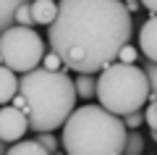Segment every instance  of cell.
Listing matches in <instances>:
<instances>
[{
  "label": "cell",
  "mask_w": 157,
  "mask_h": 155,
  "mask_svg": "<svg viewBox=\"0 0 157 155\" xmlns=\"http://www.w3.org/2000/svg\"><path fill=\"white\" fill-rule=\"evenodd\" d=\"M131 32L134 13L123 0H60L55 21L47 27V45L68 71L100 74L118 61Z\"/></svg>",
  "instance_id": "6da1fadb"
},
{
  "label": "cell",
  "mask_w": 157,
  "mask_h": 155,
  "mask_svg": "<svg viewBox=\"0 0 157 155\" xmlns=\"http://www.w3.org/2000/svg\"><path fill=\"white\" fill-rule=\"evenodd\" d=\"M18 92L29 100V129L32 132H55L63 129L66 118L76 108V84L68 76V68L52 71V68L37 66L21 74Z\"/></svg>",
  "instance_id": "7a4b0ae2"
},
{
  "label": "cell",
  "mask_w": 157,
  "mask_h": 155,
  "mask_svg": "<svg viewBox=\"0 0 157 155\" xmlns=\"http://www.w3.org/2000/svg\"><path fill=\"white\" fill-rule=\"evenodd\" d=\"M128 126L123 116L107 111L105 105L73 108L63 124V153L71 155H121L126 147Z\"/></svg>",
  "instance_id": "3957f363"
},
{
  "label": "cell",
  "mask_w": 157,
  "mask_h": 155,
  "mask_svg": "<svg viewBox=\"0 0 157 155\" xmlns=\"http://www.w3.org/2000/svg\"><path fill=\"white\" fill-rule=\"evenodd\" d=\"M152 95L149 76L136 63H110L97 76V100L107 111L126 116L131 111H139Z\"/></svg>",
  "instance_id": "277c9868"
},
{
  "label": "cell",
  "mask_w": 157,
  "mask_h": 155,
  "mask_svg": "<svg viewBox=\"0 0 157 155\" xmlns=\"http://www.w3.org/2000/svg\"><path fill=\"white\" fill-rule=\"evenodd\" d=\"M0 53H3V61L8 68H13L16 74H26L32 68L42 66L47 45L42 34H37L32 27L13 24L11 29L0 34Z\"/></svg>",
  "instance_id": "5b68a950"
},
{
  "label": "cell",
  "mask_w": 157,
  "mask_h": 155,
  "mask_svg": "<svg viewBox=\"0 0 157 155\" xmlns=\"http://www.w3.org/2000/svg\"><path fill=\"white\" fill-rule=\"evenodd\" d=\"M29 129V113L18 111L13 103H6V105H0V139L3 142H18L24 139Z\"/></svg>",
  "instance_id": "8992f818"
},
{
  "label": "cell",
  "mask_w": 157,
  "mask_h": 155,
  "mask_svg": "<svg viewBox=\"0 0 157 155\" xmlns=\"http://www.w3.org/2000/svg\"><path fill=\"white\" fill-rule=\"evenodd\" d=\"M139 53L157 63V13H152L139 29Z\"/></svg>",
  "instance_id": "52a82bcc"
},
{
  "label": "cell",
  "mask_w": 157,
  "mask_h": 155,
  "mask_svg": "<svg viewBox=\"0 0 157 155\" xmlns=\"http://www.w3.org/2000/svg\"><path fill=\"white\" fill-rule=\"evenodd\" d=\"M18 79L13 68H8L6 63H0V105L11 103L13 97L18 95Z\"/></svg>",
  "instance_id": "ba28073f"
},
{
  "label": "cell",
  "mask_w": 157,
  "mask_h": 155,
  "mask_svg": "<svg viewBox=\"0 0 157 155\" xmlns=\"http://www.w3.org/2000/svg\"><path fill=\"white\" fill-rule=\"evenodd\" d=\"M32 13H34V21L37 24L50 27L58 16V3L55 0H32Z\"/></svg>",
  "instance_id": "9c48e42d"
},
{
  "label": "cell",
  "mask_w": 157,
  "mask_h": 155,
  "mask_svg": "<svg viewBox=\"0 0 157 155\" xmlns=\"http://www.w3.org/2000/svg\"><path fill=\"white\" fill-rule=\"evenodd\" d=\"M29 0H0V34L16 24V11Z\"/></svg>",
  "instance_id": "30bf717a"
},
{
  "label": "cell",
  "mask_w": 157,
  "mask_h": 155,
  "mask_svg": "<svg viewBox=\"0 0 157 155\" xmlns=\"http://www.w3.org/2000/svg\"><path fill=\"white\" fill-rule=\"evenodd\" d=\"M73 84H76V95L81 100L97 97V76L94 74H78V76L73 79Z\"/></svg>",
  "instance_id": "8fae6325"
},
{
  "label": "cell",
  "mask_w": 157,
  "mask_h": 155,
  "mask_svg": "<svg viewBox=\"0 0 157 155\" xmlns=\"http://www.w3.org/2000/svg\"><path fill=\"white\" fill-rule=\"evenodd\" d=\"M8 153H11V155H18V153L47 155V150H45V145H39L37 139H18V142H11V145H8Z\"/></svg>",
  "instance_id": "7c38bea8"
},
{
  "label": "cell",
  "mask_w": 157,
  "mask_h": 155,
  "mask_svg": "<svg viewBox=\"0 0 157 155\" xmlns=\"http://www.w3.org/2000/svg\"><path fill=\"white\" fill-rule=\"evenodd\" d=\"M123 153H126V155H141V153H144V137H141L136 129H128Z\"/></svg>",
  "instance_id": "4fadbf2b"
},
{
  "label": "cell",
  "mask_w": 157,
  "mask_h": 155,
  "mask_svg": "<svg viewBox=\"0 0 157 155\" xmlns=\"http://www.w3.org/2000/svg\"><path fill=\"white\" fill-rule=\"evenodd\" d=\"M16 24H21V27H34V13H32V0L29 3H24L21 8L16 11Z\"/></svg>",
  "instance_id": "5bb4252c"
},
{
  "label": "cell",
  "mask_w": 157,
  "mask_h": 155,
  "mask_svg": "<svg viewBox=\"0 0 157 155\" xmlns=\"http://www.w3.org/2000/svg\"><path fill=\"white\" fill-rule=\"evenodd\" d=\"M34 139H37V142L39 145H45V150H47V153H60V147H58V139H55V134H52V132H37V137H34Z\"/></svg>",
  "instance_id": "9a60e30c"
},
{
  "label": "cell",
  "mask_w": 157,
  "mask_h": 155,
  "mask_svg": "<svg viewBox=\"0 0 157 155\" xmlns=\"http://www.w3.org/2000/svg\"><path fill=\"white\" fill-rule=\"evenodd\" d=\"M149 97L152 100H149V105H147V111H144V124L149 129H157V95L152 92Z\"/></svg>",
  "instance_id": "2e32d148"
},
{
  "label": "cell",
  "mask_w": 157,
  "mask_h": 155,
  "mask_svg": "<svg viewBox=\"0 0 157 155\" xmlns=\"http://www.w3.org/2000/svg\"><path fill=\"white\" fill-rule=\"evenodd\" d=\"M42 66H45V68H52V71H60V68H66V63H63V58L50 47V50L45 53V58H42Z\"/></svg>",
  "instance_id": "e0dca14e"
},
{
  "label": "cell",
  "mask_w": 157,
  "mask_h": 155,
  "mask_svg": "<svg viewBox=\"0 0 157 155\" xmlns=\"http://www.w3.org/2000/svg\"><path fill=\"white\" fill-rule=\"evenodd\" d=\"M136 58H139V50L131 42H126L123 47H121V53H118V61L121 63H136Z\"/></svg>",
  "instance_id": "ac0fdd59"
},
{
  "label": "cell",
  "mask_w": 157,
  "mask_h": 155,
  "mask_svg": "<svg viewBox=\"0 0 157 155\" xmlns=\"http://www.w3.org/2000/svg\"><path fill=\"white\" fill-rule=\"evenodd\" d=\"M123 124H126L128 129H139L141 124H144V113H141V108H139V111L126 113V116H123Z\"/></svg>",
  "instance_id": "d6986e66"
},
{
  "label": "cell",
  "mask_w": 157,
  "mask_h": 155,
  "mask_svg": "<svg viewBox=\"0 0 157 155\" xmlns=\"http://www.w3.org/2000/svg\"><path fill=\"white\" fill-rule=\"evenodd\" d=\"M144 71H147V76H149L152 92L157 95V63H155V61H147V63H144Z\"/></svg>",
  "instance_id": "ffe728a7"
},
{
  "label": "cell",
  "mask_w": 157,
  "mask_h": 155,
  "mask_svg": "<svg viewBox=\"0 0 157 155\" xmlns=\"http://www.w3.org/2000/svg\"><path fill=\"white\" fill-rule=\"evenodd\" d=\"M11 103H13V105L18 108V111H24V113H29V100H26V95H21V92H18L16 97L11 100Z\"/></svg>",
  "instance_id": "44dd1931"
},
{
  "label": "cell",
  "mask_w": 157,
  "mask_h": 155,
  "mask_svg": "<svg viewBox=\"0 0 157 155\" xmlns=\"http://www.w3.org/2000/svg\"><path fill=\"white\" fill-rule=\"evenodd\" d=\"M123 3H126V8H128L131 13H136L139 8H144V6H141V0H123Z\"/></svg>",
  "instance_id": "7402d4cb"
},
{
  "label": "cell",
  "mask_w": 157,
  "mask_h": 155,
  "mask_svg": "<svg viewBox=\"0 0 157 155\" xmlns=\"http://www.w3.org/2000/svg\"><path fill=\"white\" fill-rule=\"evenodd\" d=\"M141 6H144L149 13H157V0H141Z\"/></svg>",
  "instance_id": "603a6c76"
},
{
  "label": "cell",
  "mask_w": 157,
  "mask_h": 155,
  "mask_svg": "<svg viewBox=\"0 0 157 155\" xmlns=\"http://www.w3.org/2000/svg\"><path fill=\"white\" fill-rule=\"evenodd\" d=\"M3 153H8V142H3V139H0V155Z\"/></svg>",
  "instance_id": "cb8c5ba5"
},
{
  "label": "cell",
  "mask_w": 157,
  "mask_h": 155,
  "mask_svg": "<svg viewBox=\"0 0 157 155\" xmlns=\"http://www.w3.org/2000/svg\"><path fill=\"white\" fill-rule=\"evenodd\" d=\"M149 132H152V139L157 142V129H149Z\"/></svg>",
  "instance_id": "d4e9b609"
},
{
  "label": "cell",
  "mask_w": 157,
  "mask_h": 155,
  "mask_svg": "<svg viewBox=\"0 0 157 155\" xmlns=\"http://www.w3.org/2000/svg\"><path fill=\"white\" fill-rule=\"evenodd\" d=\"M0 63H6V61H3V53H0Z\"/></svg>",
  "instance_id": "484cf974"
}]
</instances>
